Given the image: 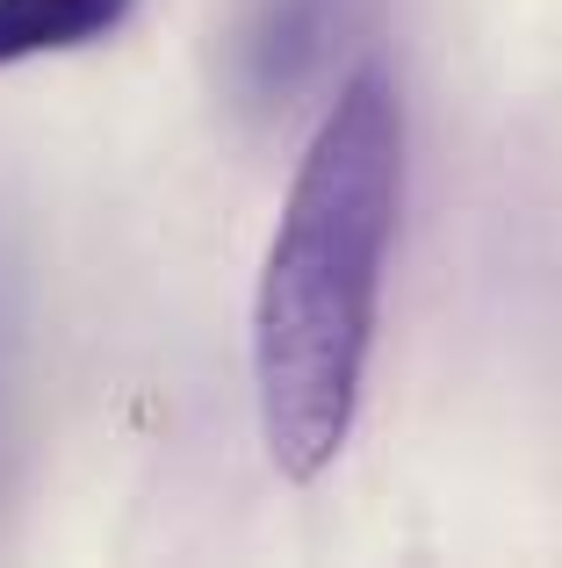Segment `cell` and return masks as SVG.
I'll return each mask as SVG.
<instances>
[{
	"label": "cell",
	"instance_id": "2",
	"mask_svg": "<svg viewBox=\"0 0 562 568\" xmlns=\"http://www.w3.org/2000/svg\"><path fill=\"white\" fill-rule=\"evenodd\" d=\"M353 22V0H245L231 37V94L245 109H289Z\"/></svg>",
	"mask_w": 562,
	"mask_h": 568
},
{
	"label": "cell",
	"instance_id": "1",
	"mask_svg": "<svg viewBox=\"0 0 562 568\" xmlns=\"http://www.w3.org/2000/svg\"><path fill=\"white\" fill-rule=\"evenodd\" d=\"M404 216V94L361 65L289 181L253 288V403L268 460L318 483L353 439L382 317V266Z\"/></svg>",
	"mask_w": 562,
	"mask_h": 568
},
{
	"label": "cell",
	"instance_id": "3",
	"mask_svg": "<svg viewBox=\"0 0 562 568\" xmlns=\"http://www.w3.org/2000/svg\"><path fill=\"white\" fill-rule=\"evenodd\" d=\"M130 14V0H0V65L58 58L109 37Z\"/></svg>",
	"mask_w": 562,
	"mask_h": 568
}]
</instances>
